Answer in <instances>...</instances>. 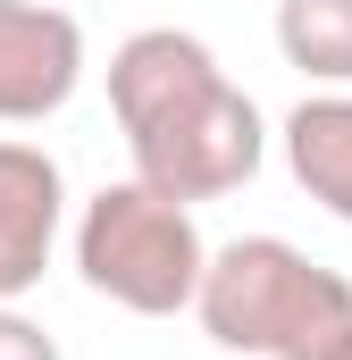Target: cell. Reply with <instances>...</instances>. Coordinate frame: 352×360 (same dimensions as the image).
<instances>
[{
    "label": "cell",
    "instance_id": "7a4b0ae2",
    "mask_svg": "<svg viewBox=\"0 0 352 360\" xmlns=\"http://www.w3.org/2000/svg\"><path fill=\"white\" fill-rule=\"evenodd\" d=\"M76 276L101 302L134 310V319H176L201 302L210 276V243L193 226V201H168L143 176L101 184L76 218Z\"/></svg>",
    "mask_w": 352,
    "mask_h": 360
},
{
    "label": "cell",
    "instance_id": "6da1fadb",
    "mask_svg": "<svg viewBox=\"0 0 352 360\" xmlns=\"http://www.w3.org/2000/svg\"><path fill=\"white\" fill-rule=\"evenodd\" d=\"M201 335L218 352L244 360H327L336 335L352 327V276L319 269L302 243L285 235H235L210 252L201 302H193Z\"/></svg>",
    "mask_w": 352,
    "mask_h": 360
},
{
    "label": "cell",
    "instance_id": "ba28073f",
    "mask_svg": "<svg viewBox=\"0 0 352 360\" xmlns=\"http://www.w3.org/2000/svg\"><path fill=\"white\" fill-rule=\"evenodd\" d=\"M277 51L310 84L352 92V0H277Z\"/></svg>",
    "mask_w": 352,
    "mask_h": 360
},
{
    "label": "cell",
    "instance_id": "3957f363",
    "mask_svg": "<svg viewBox=\"0 0 352 360\" xmlns=\"http://www.w3.org/2000/svg\"><path fill=\"white\" fill-rule=\"evenodd\" d=\"M126 151H134V176L151 193H168V201H218V193L260 176L268 126H260V101L244 84H210L201 101L134 126Z\"/></svg>",
    "mask_w": 352,
    "mask_h": 360
},
{
    "label": "cell",
    "instance_id": "5b68a950",
    "mask_svg": "<svg viewBox=\"0 0 352 360\" xmlns=\"http://www.w3.org/2000/svg\"><path fill=\"white\" fill-rule=\"evenodd\" d=\"M68 226V176L42 143L0 134V302L34 293L51 269V243Z\"/></svg>",
    "mask_w": 352,
    "mask_h": 360
},
{
    "label": "cell",
    "instance_id": "8992f818",
    "mask_svg": "<svg viewBox=\"0 0 352 360\" xmlns=\"http://www.w3.org/2000/svg\"><path fill=\"white\" fill-rule=\"evenodd\" d=\"M210 84H227V68L184 25H143V34H126L109 51V109H118L126 134L151 126V117H168V109H184V101H201Z\"/></svg>",
    "mask_w": 352,
    "mask_h": 360
},
{
    "label": "cell",
    "instance_id": "277c9868",
    "mask_svg": "<svg viewBox=\"0 0 352 360\" xmlns=\"http://www.w3.org/2000/svg\"><path fill=\"white\" fill-rule=\"evenodd\" d=\"M84 84V25L51 0H0V126H42Z\"/></svg>",
    "mask_w": 352,
    "mask_h": 360
},
{
    "label": "cell",
    "instance_id": "9c48e42d",
    "mask_svg": "<svg viewBox=\"0 0 352 360\" xmlns=\"http://www.w3.org/2000/svg\"><path fill=\"white\" fill-rule=\"evenodd\" d=\"M0 360H59V335H42L17 302H0Z\"/></svg>",
    "mask_w": 352,
    "mask_h": 360
},
{
    "label": "cell",
    "instance_id": "30bf717a",
    "mask_svg": "<svg viewBox=\"0 0 352 360\" xmlns=\"http://www.w3.org/2000/svg\"><path fill=\"white\" fill-rule=\"evenodd\" d=\"M327 360H352V327H344V335H336V352H327Z\"/></svg>",
    "mask_w": 352,
    "mask_h": 360
},
{
    "label": "cell",
    "instance_id": "52a82bcc",
    "mask_svg": "<svg viewBox=\"0 0 352 360\" xmlns=\"http://www.w3.org/2000/svg\"><path fill=\"white\" fill-rule=\"evenodd\" d=\"M277 143H285L294 184H302L327 218H344V226H352V92H336V84L302 92V101L285 109Z\"/></svg>",
    "mask_w": 352,
    "mask_h": 360
}]
</instances>
